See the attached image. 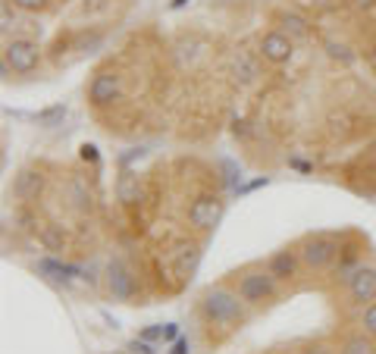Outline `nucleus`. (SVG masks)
Returning a JSON list of instances; mask_svg holds the SVG:
<instances>
[{
    "label": "nucleus",
    "instance_id": "nucleus-24",
    "mask_svg": "<svg viewBox=\"0 0 376 354\" xmlns=\"http://www.w3.org/2000/svg\"><path fill=\"white\" fill-rule=\"evenodd\" d=\"M176 335H179V326H176V323H167V326H163V342H172Z\"/></svg>",
    "mask_w": 376,
    "mask_h": 354
},
{
    "label": "nucleus",
    "instance_id": "nucleus-18",
    "mask_svg": "<svg viewBox=\"0 0 376 354\" xmlns=\"http://www.w3.org/2000/svg\"><path fill=\"white\" fill-rule=\"evenodd\" d=\"M69 194H73V204H75L78 210H91V198H88V192H85L82 182H73V185H69Z\"/></svg>",
    "mask_w": 376,
    "mask_h": 354
},
{
    "label": "nucleus",
    "instance_id": "nucleus-3",
    "mask_svg": "<svg viewBox=\"0 0 376 354\" xmlns=\"http://www.w3.org/2000/svg\"><path fill=\"white\" fill-rule=\"evenodd\" d=\"M339 251H342V245L333 235H310V239L301 241L298 254H301V264L308 266V270H326V266L339 257Z\"/></svg>",
    "mask_w": 376,
    "mask_h": 354
},
{
    "label": "nucleus",
    "instance_id": "nucleus-23",
    "mask_svg": "<svg viewBox=\"0 0 376 354\" xmlns=\"http://www.w3.org/2000/svg\"><path fill=\"white\" fill-rule=\"evenodd\" d=\"M82 160H88V163L98 160V147H94V145H82Z\"/></svg>",
    "mask_w": 376,
    "mask_h": 354
},
{
    "label": "nucleus",
    "instance_id": "nucleus-28",
    "mask_svg": "<svg viewBox=\"0 0 376 354\" xmlns=\"http://www.w3.org/2000/svg\"><path fill=\"white\" fill-rule=\"evenodd\" d=\"M351 4L360 6V10H373V6H376V0H351Z\"/></svg>",
    "mask_w": 376,
    "mask_h": 354
},
{
    "label": "nucleus",
    "instance_id": "nucleus-8",
    "mask_svg": "<svg viewBox=\"0 0 376 354\" xmlns=\"http://www.w3.org/2000/svg\"><path fill=\"white\" fill-rule=\"evenodd\" d=\"M273 22H276V28L282 31L286 38H292V41H310V35H313V26H310V19H304L301 13H295V10H279L276 16H273Z\"/></svg>",
    "mask_w": 376,
    "mask_h": 354
},
{
    "label": "nucleus",
    "instance_id": "nucleus-17",
    "mask_svg": "<svg viewBox=\"0 0 376 354\" xmlns=\"http://www.w3.org/2000/svg\"><path fill=\"white\" fill-rule=\"evenodd\" d=\"M360 326H364V333L376 339V301L364 304V313H360Z\"/></svg>",
    "mask_w": 376,
    "mask_h": 354
},
{
    "label": "nucleus",
    "instance_id": "nucleus-30",
    "mask_svg": "<svg viewBox=\"0 0 376 354\" xmlns=\"http://www.w3.org/2000/svg\"><path fill=\"white\" fill-rule=\"evenodd\" d=\"M188 0H172V10H179V6H185Z\"/></svg>",
    "mask_w": 376,
    "mask_h": 354
},
{
    "label": "nucleus",
    "instance_id": "nucleus-15",
    "mask_svg": "<svg viewBox=\"0 0 376 354\" xmlns=\"http://www.w3.org/2000/svg\"><path fill=\"white\" fill-rule=\"evenodd\" d=\"M116 192H120L122 204H135L138 201V179L132 176V172H125V176L120 179V185H116Z\"/></svg>",
    "mask_w": 376,
    "mask_h": 354
},
{
    "label": "nucleus",
    "instance_id": "nucleus-27",
    "mask_svg": "<svg viewBox=\"0 0 376 354\" xmlns=\"http://www.w3.org/2000/svg\"><path fill=\"white\" fill-rule=\"evenodd\" d=\"M169 354H188V342L185 339H176V345H172Z\"/></svg>",
    "mask_w": 376,
    "mask_h": 354
},
{
    "label": "nucleus",
    "instance_id": "nucleus-25",
    "mask_svg": "<svg viewBox=\"0 0 376 354\" xmlns=\"http://www.w3.org/2000/svg\"><path fill=\"white\" fill-rule=\"evenodd\" d=\"M157 335H163V326H151V329H145V333H141V339L151 342V339H157Z\"/></svg>",
    "mask_w": 376,
    "mask_h": 354
},
{
    "label": "nucleus",
    "instance_id": "nucleus-26",
    "mask_svg": "<svg viewBox=\"0 0 376 354\" xmlns=\"http://www.w3.org/2000/svg\"><path fill=\"white\" fill-rule=\"evenodd\" d=\"M301 354H333V348H326V345H308Z\"/></svg>",
    "mask_w": 376,
    "mask_h": 354
},
{
    "label": "nucleus",
    "instance_id": "nucleus-9",
    "mask_svg": "<svg viewBox=\"0 0 376 354\" xmlns=\"http://www.w3.org/2000/svg\"><path fill=\"white\" fill-rule=\"evenodd\" d=\"M348 295L357 304H370L376 301V270L373 266H360L348 276Z\"/></svg>",
    "mask_w": 376,
    "mask_h": 354
},
{
    "label": "nucleus",
    "instance_id": "nucleus-21",
    "mask_svg": "<svg viewBox=\"0 0 376 354\" xmlns=\"http://www.w3.org/2000/svg\"><path fill=\"white\" fill-rule=\"evenodd\" d=\"M13 6H19V10H26V13H41L47 10V0H10Z\"/></svg>",
    "mask_w": 376,
    "mask_h": 354
},
{
    "label": "nucleus",
    "instance_id": "nucleus-10",
    "mask_svg": "<svg viewBox=\"0 0 376 354\" xmlns=\"http://www.w3.org/2000/svg\"><path fill=\"white\" fill-rule=\"evenodd\" d=\"M41 192H44V172L41 170L28 167V170L16 172V179H13V198H19V201L28 204V201H35Z\"/></svg>",
    "mask_w": 376,
    "mask_h": 354
},
{
    "label": "nucleus",
    "instance_id": "nucleus-16",
    "mask_svg": "<svg viewBox=\"0 0 376 354\" xmlns=\"http://www.w3.org/2000/svg\"><path fill=\"white\" fill-rule=\"evenodd\" d=\"M326 51H329V57H333L335 63H342V66H351V63H355L351 47L342 44V41H326Z\"/></svg>",
    "mask_w": 376,
    "mask_h": 354
},
{
    "label": "nucleus",
    "instance_id": "nucleus-6",
    "mask_svg": "<svg viewBox=\"0 0 376 354\" xmlns=\"http://www.w3.org/2000/svg\"><path fill=\"white\" fill-rule=\"evenodd\" d=\"M4 60L10 63V69L16 76H28L38 69V63H41V47L35 41H28V38H13V41H6L4 47Z\"/></svg>",
    "mask_w": 376,
    "mask_h": 354
},
{
    "label": "nucleus",
    "instance_id": "nucleus-4",
    "mask_svg": "<svg viewBox=\"0 0 376 354\" xmlns=\"http://www.w3.org/2000/svg\"><path fill=\"white\" fill-rule=\"evenodd\" d=\"M219 217H223V201L210 192L194 194L192 204H188V210H185V219L194 232H210L219 223Z\"/></svg>",
    "mask_w": 376,
    "mask_h": 354
},
{
    "label": "nucleus",
    "instance_id": "nucleus-20",
    "mask_svg": "<svg viewBox=\"0 0 376 354\" xmlns=\"http://www.w3.org/2000/svg\"><path fill=\"white\" fill-rule=\"evenodd\" d=\"M235 73L241 76V82H254L257 69H254V66H251V63H248V57H241V53H239V60H235Z\"/></svg>",
    "mask_w": 376,
    "mask_h": 354
},
{
    "label": "nucleus",
    "instance_id": "nucleus-12",
    "mask_svg": "<svg viewBox=\"0 0 376 354\" xmlns=\"http://www.w3.org/2000/svg\"><path fill=\"white\" fill-rule=\"evenodd\" d=\"M298 264H301V254H298V251L282 248V251H276V254L270 257V261H266V270H270V276L276 282H288V279H295Z\"/></svg>",
    "mask_w": 376,
    "mask_h": 354
},
{
    "label": "nucleus",
    "instance_id": "nucleus-13",
    "mask_svg": "<svg viewBox=\"0 0 376 354\" xmlns=\"http://www.w3.org/2000/svg\"><path fill=\"white\" fill-rule=\"evenodd\" d=\"M38 241H41L47 251H53V254H63V251H66V245H69L66 232H63V226H57V223L41 226V232H38Z\"/></svg>",
    "mask_w": 376,
    "mask_h": 354
},
{
    "label": "nucleus",
    "instance_id": "nucleus-19",
    "mask_svg": "<svg viewBox=\"0 0 376 354\" xmlns=\"http://www.w3.org/2000/svg\"><path fill=\"white\" fill-rule=\"evenodd\" d=\"M60 116H66V107L53 104V107H47V110H41V113H38V125H53V123L60 120Z\"/></svg>",
    "mask_w": 376,
    "mask_h": 354
},
{
    "label": "nucleus",
    "instance_id": "nucleus-1",
    "mask_svg": "<svg viewBox=\"0 0 376 354\" xmlns=\"http://www.w3.org/2000/svg\"><path fill=\"white\" fill-rule=\"evenodd\" d=\"M239 292H229V288H207L201 295V317L207 326H219V329H235L245 323V308H241Z\"/></svg>",
    "mask_w": 376,
    "mask_h": 354
},
{
    "label": "nucleus",
    "instance_id": "nucleus-11",
    "mask_svg": "<svg viewBox=\"0 0 376 354\" xmlns=\"http://www.w3.org/2000/svg\"><path fill=\"white\" fill-rule=\"evenodd\" d=\"M110 295H113V301L122 304H129L135 298V276H132L122 261L110 264Z\"/></svg>",
    "mask_w": 376,
    "mask_h": 354
},
{
    "label": "nucleus",
    "instance_id": "nucleus-22",
    "mask_svg": "<svg viewBox=\"0 0 376 354\" xmlns=\"http://www.w3.org/2000/svg\"><path fill=\"white\" fill-rule=\"evenodd\" d=\"M129 351H132V354H154V348H151V345H147L145 339H141V342H132Z\"/></svg>",
    "mask_w": 376,
    "mask_h": 354
},
{
    "label": "nucleus",
    "instance_id": "nucleus-14",
    "mask_svg": "<svg viewBox=\"0 0 376 354\" xmlns=\"http://www.w3.org/2000/svg\"><path fill=\"white\" fill-rule=\"evenodd\" d=\"M342 354H376V348H373V342L360 333V335H348V339L342 342Z\"/></svg>",
    "mask_w": 376,
    "mask_h": 354
},
{
    "label": "nucleus",
    "instance_id": "nucleus-7",
    "mask_svg": "<svg viewBox=\"0 0 376 354\" xmlns=\"http://www.w3.org/2000/svg\"><path fill=\"white\" fill-rule=\"evenodd\" d=\"M257 53H261L266 63H273V66H282V63L292 60L295 41L282 35L279 28H270L266 35H261V41H257Z\"/></svg>",
    "mask_w": 376,
    "mask_h": 354
},
{
    "label": "nucleus",
    "instance_id": "nucleus-2",
    "mask_svg": "<svg viewBox=\"0 0 376 354\" xmlns=\"http://www.w3.org/2000/svg\"><path fill=\"white\" fill-rule=\"evenodd\" d=\"M239 298L251 308H257V304H266L276 298V279L270 276V270H245L239 276Z\"/></svg>",
    "mask_w": 376,
    "mask_h": 354
},
{
    "label": "nucleus",
    "instance_id": "nucleus-29",
    "mask_svg": "<svg viewBox=\"0 0 376 354\" xmlns=\"http://www.w3.org/2000/svg\"><path fill=\"white\" fill-rule=\"evenodd\" d=\"M367 63H370V69H373V76H376V44L367 51Z\"/></svg>",
    "mask_w": 376,
    "mask_h": 354
},
{
    "label": "nucleus",
    "instance_id": "nucleus-5",
    "mask_svg": "<svg viewBox=\"0 0 376 354\" xmlns=\"http://www.w3.org/2000/svg\"><path fill=\"white\" fill-rule=\"evenodd\" d=\"M120 98H122V76L116 69H100L88 85V104L94 110H104L113 107Z\"/></svg>",
    "mask_w": 376,
    "mask_h": 354
}]
</instances>
